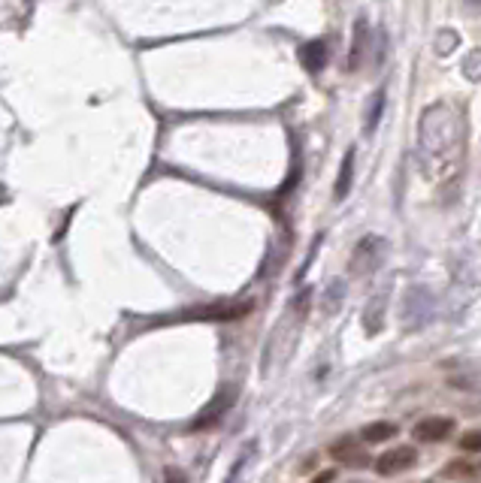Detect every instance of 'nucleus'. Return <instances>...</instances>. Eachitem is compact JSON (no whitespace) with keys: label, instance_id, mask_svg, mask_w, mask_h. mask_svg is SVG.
Instances as JSON below:
<instances>
[{"label":"nucleus","instance_id":"nucleus-9","mask_svg":"<svg viewBox=\"0 0 481 483\" xmlns=\"http://www.w3.org/2000/svg\"><path fill=\"white\" fill-rule=\"evenodd\" d=\"M475 474H481V459H451L442 468V477L451 480H472Z\"/></svg>","mask_w":481,"mask_h":483},{"label":"nucleus","instance_id":"nucleus-8","mask_svg":"<svg viewBox=\"0 0 481 483\" xmlns=\"http://www.w3.org/2000/svg\"><path fill=\"white\" fill-rule=\"evenodd\" d=\"M385 305H388V294L375 296L370 305H366V311H363V329H366V336H375L378 329L385 326Z\"/></svg>","mask_w":481,"mask_h":483},{"label":"nucleus","instance_id":"nucleus-19","mask_svg":"<svg viewBox=\"0 0 481 483\" xmlns=\"http://www.w3.org/2000/svg\"><path fill=\"white\" fill-rule=\"evenodd\" d=\"M167 483H188V477L179 468H167Z\"/></svg>","mask_w":481,"mask_h":483},{"label":"nucleus","instance_id":"nucleus-13","mask_svg":"<svg viewBox=\"0 0 481 483\" xmlns=\"http://www.w3.org/2000/svg\"><path fill=\"white\" fill-rule=\"evenodd\" d=\"M255 450H258V444L251 441L248 447L236 456V462H233L231 474H227V480H224V483H243V474H245V468H248V462H251V456H255Z\"/></svg>","mask_w":481,"mask_h":483},{"label":"nucleus","instance_id":"nucleus-17","mask_svg":"<svg viewBox=\"0 0 481 483\" xmlns=\"http://www.w3.org/2000/svg\"><path fill=\"white\" fill-rule=\"evenodd\" d=\"M454 46H457V33H454V31H442V33H439V43H436V52H439V55H448Z\"/></svg>","mask_w":481,"mask_h":483},{"label":"nucleus","instance_id":"nucleus-16","mask_svg":"<svg viewBox=\"0 0 481 483\" xmlns=\"http://www.w3.org/2000/svg\"><path fill=\"white\" fill-rule=\"evenodd\" d=\"M463 70H466V76H470V79H481V48H475L472 55H466Z\"/></svg>","mask_w":481,"mask_h":483},{"label":"nucleus","instance_id":"nucleus-11","mask_svg":"<svg viewBox=\"0 0 481 483\" xmlns=\"http://www.w3.org/2000/svg\"><path fill=\"white\" fill-rule=\"evenodd\" d=\"M354 148L345 151V157H343V167H339V179H336V187H333V194L336 199H345L348 197V190H351V175H354Z\"/></svg>","mask_w":481,"mask_h":483},{"label":"nucleus","instance_id":"nucleus-10","mask_svg":"<svg viewBox=\"0 0 481 483\" xmlns=\"http://www.w3.org/2000/svg\"><path fill=\"white\" fill-rule=\"evenodd\" d=\"M397 423H390V420H375V423H366L360 429V441L366 444H378V441H390L397 435Z\"/></svg>","mask_w":481,"mask_h":483},{"label":"nucleus","instance_id":"nucleus-5","mask_svg":"<svg viewBox=\"0 0 481 483\" xmlns=\"http://www.w3.org/2000/svg\"><path fill=\"white\" fill-rule=\"evenodd\" d=\"M327 453H330V459H339L345 465H363V459H366V456L360 453V447H358V441H354V435L336 438L330 447H327Z\"/></svg>","mask_w":481,"mask_h":483},{"label":"nucleus","instance_id":"nucleus-1","mask_svg":"<svg viewBox=\"0 0 481 483\" xmlns=\"http://www.w3.org/2000/svg\"><path fill=\"white\" fill-rule=\"evenodd\" d=\"M466 157V124L463 112L451 103H436L421 115L417 127V160L424 179L442 185L460 175Z\"/></svg>","mask_w":481,"mask_h":483},{"label":"nucleus","instance_id":"nucleus-2","mask_svg":"<svg viewBox=\"0 0 481 483\" xmlns=\"http://www.w3.org/2000/svg\"><path fill=\"white\" fill-rule=\"evenodd\" d=\"M415 462H417V450L415 447H394V450H388V453L378 456V459L373 462V468L382 477H394L400 472H409Z\"/></svg>","mask_w":481,"mask_h":483},{"label":"nucleus","instance_id":"nucleus-4","mask_svg":"<svg viewBox=\"0 0 481 483\" xmlns=\"http://www.w3.org/2000/svg\"><path fill=\"white\" fill-rule=\"evenodd\" d=\"M451 432H454V420H448V417H427V420L415 426V438L417 441H445Z\"/></svg>","mask_w":481,"mask_h":483},{"label":"nucleus","instance_id":"nucleus-20","mask_svg":"<svg viewBox=\"0 0 481 483\" xmlns=\"http://www.w3.org/2000/svg\"><path fill=\"white\" fill-rule=\"evenodd\" d=\"M333 480H336V474H333V472H321V474L315 477L312 483H333Z\"/></svg>","mask_w":481,"mask_h":483},{"label":"nucleus","instance_id":"nucleus-12","mask_svg":"<svg viewBox=\"0 0 481 483\" xmlns=\"http://www.w3.org/2000/svg\"><path fill=\"white\" fill-rule=\"evenodd\" d=\"M233 399H236V387H233V393H231V396H218V402H212L209 405V408H206V414L203 417H200V420L194 423V429H203V426H212L215 420H218V417L224 414V408H231V405H233Z\"/></svg>","mask_w":481,"mask_h":483},{"label":"nucleus","instance_id":"nucleus-18","mask_svg":"<svg viewBox=\"0 0 481 483\" xmlns=\"http://www.w3.org/2000/svg\"><path fill=\"white\" fill-rule=\"evenodd\" d=\"M330 290H333V294H327V299H324V308L333 314V311L339 308V302H343V281H333V287H330Z\"/></svg>","mask_w":481,"mask_h":483},{"label":"nucleus","instance_id":"nucleus-3","mask_svg":"<svg viewBox=\"0 0 481 483\" xmlns=\"http://www.w3.org/2000/svg\"><path fill=\"white\" fill-rule=\"evenodd\" d=\"M378 245H382V239H375V236H363L358 242V248L351 254V263H348V272L354 278L373 272V266L378 263Z\"/></svg>","mask_w":481,"mask_h":483},{"label":"nucleus","instance_id":"nucleus-21","mask_svg":"<svg viewBox=\"0 0 481 483\" xmlns=\"http://www.w3.org/2000/svg\"><path fill=\"white\" fill-rule=\"evenodd\" d=\"M351 483H360V480H351Z\"/></svg>","mask_w":481,"mask_h":483},{"label":"nucleus","instance_id":"nucleus-6","mask_svg":"<svg viewBox=\"0 0 481 483\" xmlns=\"http://www.w3.org/2000/svg\"><path fill=\"white\" fill-rule=\"evenodd\" d=\"M327 58H330V52H327V43L324 40H312V43H303L300 46V63L306 67L309 73H321L327 67Z\"/></svg>","mask_w":481,"mask_h":483},{"label":"nucleus","instance_id":"nucleus-7","mask_svg":"<svg viewBox=\"0 0 481 483\" xmlns=\"http://www.w3.org/2000/svg\"><path fill=\"white\" fill-rule=\"evenodd\" d=\"M366 36H370V28H366V19L354 21V33H351V48H348V70H358L363 63L366 55Z\"/></svg>","mask_w":481,"mask_h":483},{"label":"nucleus","instance_id":"nucleus-15","mask_svg":"<svg viewBox=\"0 0 481 483\" xmlns=\"http://www.w3.org/2000/svg\"><path fill=\"white\" fill-rule=\"evenodd\" d=\"M460 447H463L466 453H481V429H470V432H463Z\"/></svg>","mask_w":481,"mask_h":483},{"label":"nucleus","instance_id":"nucleus-14","mask_svg":"<svg viewBox=\"0 0 481 483\" xmlns=\"http://www.w3.org/2000/svg\"><path fill=\"white\" fill-rule=\"evenodd\" d=\"M382 112H385V94L378 91V94H375V100H373L370 115H366V133H375V127H378V118H382Z\"/></svg>","mask_w":481,"mask_h":483}]
</instances>
